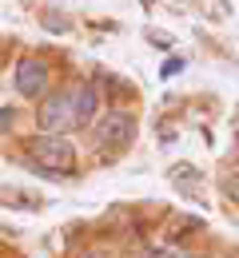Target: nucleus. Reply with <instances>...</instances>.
<instances>
[{"mask_svg":"<svg viewBox=\"0 0 239 258\" xmlns=\"http://www.w3.org/2000/svg\"><path fill=\"white\" fill-rule=\"evenodd\" d=\"M76 123H80V111H76V96L72 92H56L52 99L40 103V127H44V135L72 131Z\"/></svg>","mask_w":239,"mask_h":258,"instance_id":"nucleus-2","label":"nucleus"},{"mask_svg":"<svg viewBox=\"0 0 239 258\" xmlns=\"http://www.w3.org/2000/svg\"><path fill=\"white\" fill-rule=\"evenodd\" d=\"M179 68H183V60H175V56H171L168 64H164V76H179Z\"/></svg>","mask_w":239,"mask_h":258,"instance_id":"nucleus-7","label":"nucleus"},{"mask_svg":"<svg viewBox=\"0 0 239 258\" xmlns=\"http://www.w3.org/2000/svg\"><path fill=\"white\" fill-rule=\"evenodd\" d=\"M28 155L36 159V167H44V171H52V175L72 171V163H76L72 143L60 139V135H36V139H28Z\"/></svg>","mask_w":239,"mask_h":258,"instance_id":"nucleus-1","label":"nucleus"},{"mask_svg":"<svg viewBox=\"0 0 239 258\" xmlns=\"http://www.w3.org/2000/svg\"><path fill=\"white\" fill-rule=\"evenodd\" d=\"M132 135H136V119L128 111H108L96 123V147L100 151H120V147L132 143Z\"/></svg>","mask_w":239,"mask_h":258,"instance_id":"nucleus-3","label":"nucleus"},{"mask_svg":"<svg viewBox=\"0 0 239 258\" xmlns=\"http://www.w3.org/2000/svg\"><path fill=\"white\" fill-rule=\"evenodd\" d=\"M44 88H48V68H44V60H24V64L16 68V92L20 96H44Z\"/></svg>","mask_w":239,"mask_h":258,"instance_id":"nucleus-4","label":"nucleus"},{"mask_svg":"<svg viewBox=\"0 0 239 258\" xmlns=\"http://www.w3.org/2000/svg\"><path fill=\"white\" fill-rule=\"evenodd\" d=\"M44 24H48L52 32H68V28H72V20H68V16H60V12H48V16H44Z\"/></svg>","mask_w":239,"mask_h":258,"instance_id":"nucleus-6","label":"nucleus"},{"mask_svg":"<svg viewBox=\"0 0 239 258\" xmlns=\"http://www.w3.org/2000/svg\"><path fill=\"white\" fill-rule=\"evenodd\" d=\"M12 123H16V111H12V107H8V111H0V131L12 127Z\"/></svg>","mask_w":239,"mask_h":258,"instance_id":"nucleus-8","label":"nucleus"},{"mask_svg":"<svg viewBox=\"0 0 239 258\" xmlns=\"http://www.w3.org/2000/svg\"><path fill=\"white\" fill-rule=\"evenodd\" d=\"M76 111H80V123H88L92 119V111H96V99H100V92H96V84H80L76 92Z\"/></svg>","mask_w":239,"mask_h":258,"instance_id":"nucleus-5","label":"nucleus"}]
</instances>
